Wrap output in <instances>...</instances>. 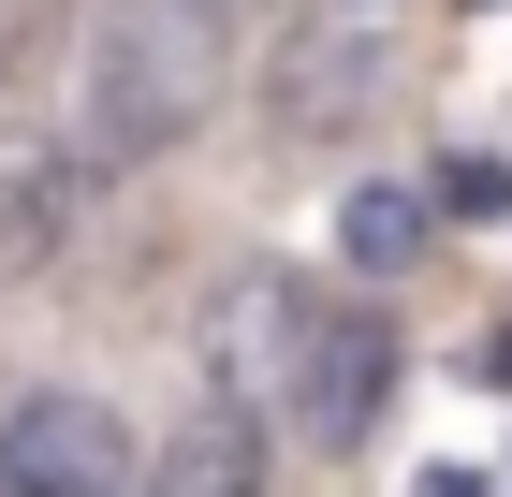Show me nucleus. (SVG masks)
<instances>
[{
	"mask_svg": "<svg viewBox=\"0 0 512 497\" xmlns=\"http://www.w3.org/2000/svg\"><path fill=\"white\" fill-rule=\"evenodd\" d=\"M220 74H235V30L205 0H88V30H74V147L103 176L191 147L220 117Z\"/></svg>",
	"mask_w": 512,
	"mask_h": 497,
	"instance_id": "f257e3e1",
	"label": "nucleus"
},
{
	"mask_svg": "<svg viewBox=\"0 0 512 497\" xmlns=\"http://www.w3.org/2000/svg\"><path fill=\"white\" fill-rule=\"evenodd\" d=\"M308 337H322V293H308L293 264H220V278H205L191 351H205V395H235L249 424H278V410H293V381H308Z\"/></svg>",
	"mask_w": 512,
	"mask_h": 497,
	"instance_id": "f03ea898",
	"label": "nucleus"
},
{
	"mask_svg": "<svg viewBox=\"0 0 512 497\" xmlns=\"http://www.w3.org/2000/svg\"><path fill=\"white\" fill-rule=\"evenodd\" d=\"M381 103H395V44L366 30V15L278 30V59H264V132L278 147H352Z\"/></svg>",
	"mask_w": 512,
	"mask_h": 497,
	"instance_id": "7ed1b4c3",
	"label": "nucleus"
},
{
	"mask_svg": "<svg viewBox=\"0 0 512 497\" xmlns=\"http://www.w3.org/2000/svg\"><path fill=\"white\" fill-rule=\"evenodd\" d=\"M88 191H103V161L74 147V117H44V103H15V117H0V278L74 264Z\"/></svg>",
	"mask_w": 512,
	"mask_h": 497,
	"instance_id": "20e7f679",
	"label": "nucleus"
},
{
	"mask_svg": "<svg viewBox=\"0 0 512 497\" xmlns=\"http://www.w3.org/2000/svg\"><path fill=\"white\" fill-rule=\"evenodd\" d=\"M0 497H132V424L103 395H15L0 410Z\"/></svg>",
	"mask_w": 512,
	"mask_h": 497,
	"instance_id": "39448f33",
	"label": "nucleus"
},
{
	"mask_svg": "<svg viewBox=\"0 0 512 497\" xmlns=\"http://www.w3.org/2000/svg\"><path fill=\"white\" fill-rule=\"evenodd\" d=\"M381 395H395V322L381 307H322V337H308V381H293V439L308 454H352L366 424H381Z\"/></svg>",
	"mask_w": 512,
	"mask_h": 497,
	"instance_id": "423d86ee",
	"label": "nucleus"
},
{
	"mask_svg": "<svg viewBox=\"0 0 512 497\" xmlns=\"http://www.w3.org/2000/svg\"><path fill=\"white\" fill-rule=\"evenodd\" d=\"M264 439L278 424H249L235 395H205V410H176L147 454H132V497H264V468H278Z\"/></svg>",
	"mask_w": 512,
	"mask_h": 497,
	"instance_id": "0eeeda50",
	"label": "nucleus"
},
{
	"mask_svg": "<svg viewBox=\"0 0 512 497\" xmlns=\"http://www.w3.org/2000/svg\"><path fill=\"white\" fill-rule=\"evenodd\" d=\"M425 234H439V205H425V191H395V176H366V191L337 205V249H352L366 278H395V264H425Z\"/></svg>",
	"mask_w": 512,
	"mask_h": 497,
	"instance_id": "6e6552de",
	"label": "nucleus"
},
{
	"mask_svg": "<svg viewBox=\"0 0 512 497\" xmlns=\"http://www.w3.org/2000/svg\"><path fill=\"white\" fill-rule=\"evenodd\" d=\"M59 44H74V0H0V117L59 88Z\"/></svg>",
	"mask_w": 512,
	"mask_h": 497,
	"instance_id": "1a4fd4ad",
	"label": "nucleus"
},
{
	"mask_svg": "<svg viewBox=\"0 0 512 497\" xmlns=\"http://www.w3.org/2000/svg\"><path fill=\"white\" fill-rule=\"evenodd\" d=\"M498 191H512L498 161H439V191H425V205H439V220H498Z\"/></svg>",
	"mask_w": 512,
	"mask_h": 497,
	"instance_id": "9d476101",
	"label": "nucleus"
},
{
	"mask_svg": "<svg viewBox=\"0 0 512 497\" xmlns=\"http://www.w3.org/2000/svg\"><path fill=\"white\" fill-rule=\"evenodd\" d=\"M205 15H220V30H249V15H264V0H205Z\"/></svg>",
	"mask_w": 512,
	"mask_h": 497,
	"instance_id": "9b49d317",
	"label": "nucleus"
}]
</instances>
